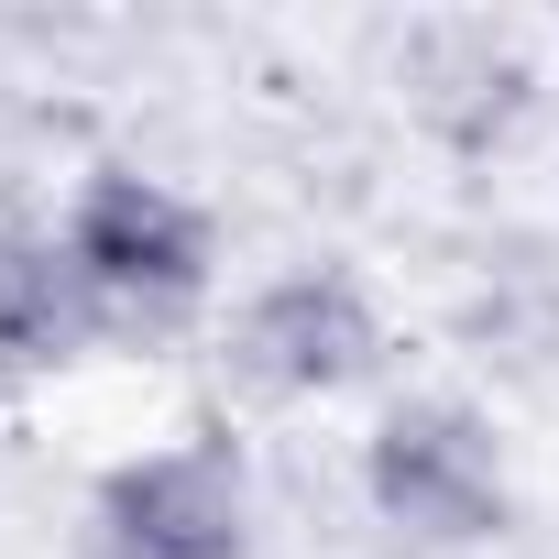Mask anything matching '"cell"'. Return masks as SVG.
<instances>
[{"instance_id": "cell-1", "label": "cell", "mask_w": 559, "mask_h": 559, "mask_svg": "<svg viewBox=\"0 0 559 559\" xmlns=\"http://www.w3.org/2000/svg\"><path fill=\"white\" fill-rule=\"evenodd\" d=\"M56 241H67V274H78L99 341L110 330H176L219 286V219L143 165H88L56 209Z\"/></svg>"}, {"instance_id": "cell-5", "label": "cell", "mask_w": 559, "mask_h": 559, "mask_svg": "<svg viewBox=\"0 0 559 559\" xmlns=\"http://www.w3.org/2000/svg\"><path fill=\"white\" fill-rule=\"evenodd\" d=\"M88 341H99V319L78 297V274H67L56 219H12L0 209V384H45Z\"/></svg>"}, {"instance_id": "cell-4", "label": "cell", "mask_w": 559, "mask_h": 559, "mask_svg": "<svg viewBox=\"0 0 559 559\" xmlns=\"http://www.w3.org/2000/svg\"><path fill=\"white\" fill-rule=\"evenodd\" d=\"M384 362V308L352 263H286L230 308V373L274 406H330L373 384Z\"/></svg>"}, {"instance_id": "cell-3", "label": "cell", "mask_w": 559, "mask_h": 559, "mask_svg": "<svg viewBox=\"0 0 559 559\" xmlns=\"http://www.w3.org/2000/svg\"><path fill=\"white\" fill-rule=\"evenodd\" d=\"M78 559H252V472L219 428L154 439L88 483Z\"/></svg>"}, {"instance_id": "cell-2", "label": "cell", "mask_w": 559, "mask_h": 559, "mask_svg": "<svg viewBox=\"0 0 559 559\" xmlns=\"http://www.w3.org/2000/svg\"><path fill=\"white\" fill-rule=\"evenodd\" d=\"M362 504L373 526L417 537V548H483L515 526V472L504 439L472 395H395L362 439Z\"/></svg>"}]
</instances>
